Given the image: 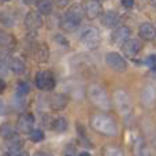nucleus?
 Returning a JSON list of instances; mask_svg holds the SVG:
<instances>
[{
    "instance_id": "obj_16",
    "label": "nucleus",
    "mask_w": 156,
    "mask_h": 156,
    "mask_svg": "<svg viewBox=\"0 0 156 156\" xmlns=\"http://www.w3.org/2000/svg\"><path fill=\"white\" fill-rule=\"evenodd\" d=\"M138 33H140V37L145 41H151L154 40L155 37V27L152 23L149 22H145V23H141L140 29H138Z\"/></svg>"
},
{
    "instance_id": "obj_23",
    "label": "nucleus",
    "mask_w": 156,
    "mask_h": 156,
    "mask_svg": "<svg viewBox=\"0 0 156 156\" xmlns=\"http://www.w3.org/2000/svg\"><path fill=\"white\" fill-rule=\"evenodd\" d=\"M103 155L104 156H125L122 149L116 145H107L103 149Z\"/></svg>"
},
{
    "instance_id": "obj_1",
    "label": "nucleus",
    "mask_w": 156,
    "mask_h": 156,
    "mask_svg": "<svg viewBox=\"0 0 156 156\" xmlns=\"http://www.w3.org/2000/svg\"><path fill=\"white\" fill-rule=\"evenodd\" d=\"M86 93H88V97L92 101V104L96 105L99 110H103V111H110L111 110V107H112V101H111L107 90H105L101 85L92 83V85L88 88Z\"/></svg>"
},
{
    "instance_id": "obj_31",
    "label": "nucleus",
    "mask_w": 156,
    "mask_h": 156,
    "mask_svg": "<svg viewBox=\"0 0 156 156\" xmlns=\"http://www.w3.org/2000/svg\"><path fill=\"white\" fill-rule=\"evenodd\" d=\"M4 112H5V107H4V104H3V101L0 100V115L4 114Z\"/></svg>"
},
{
    "instance_id": "obj_32",
    "label": "nucleus",
    "mask_w": 156,
    "mask_h": 156,
    "mask_svg": "<svg viewBox=\"0 0 156 156\" xmlns=\"http://www.w3.org/2000/svg\"><path fill=\"white\" fill-rule=\"evenodd\" d=\"M34 156H49V155L45 154V152H37V154H34Z\"/></svg>"
},
{
    "instance_id": "obj_15",
    "label": "nucleus",
    "mask_w": 156,
    "mask_h": 156,
    "mask_svg": "<svg viewBox=\"0 0 156 156\" xmlns=\"http://www.w3.org/2000/svg\"><path fill=\"white\" fill-rule=\"evenodd\" d=\"M16 45V40L11 33L0 30V47L5 49H12Z\"/></svg>"
},
{
    "instance_id": "obj_17",
    "label": "nucleus",
    "mask_w": 156,
    "mask_h": 156,
    "mask_svg": "<svg viewBox=\"0 0 156 156\" xmlns=\"http://www.w3.org/2000/svg\"><path fill=\"white\" fill-rule=\"evenodd\" d=\"M119 22H121V18L114 11H108L101 16V23L107 27H116L119 25Z\"/></svg>"
},
{
    "instance_id": "obj_11",
    "label": "nucleus",
    "mask_w": 156,
    "mask_h": 156,
    "mask_svg": "<svg viewBox=\"0 0 156 156\" xmlns=\"http://www.w3.org/2000/svg\"><path fill=\"white\" fill-rule=\"evenodd\" d=\"M83 11H85V15L88 16L89 19H94L101 14L103 11V5L100 2H96V0H90V2H86L85 5H83Z\"/></svg>"
},
{
    "instance_id": "obj_8",
    "label": "nucleus",
    "mask_w": 156,
    "mask_h": 156,
    "mask_svg": "<svg viewBox=\"0 0 156 156\" xmlns=\"http://www.w3.org/2000/svg\"><path fill=\"white\" fill-rule=\"evenodd\" d=\"M130 33H132L130 27H127V26L118 27V29H115L112 32V34H111V41H112V44H115V45L122 47L130 38Z\"/></svg>"
},
{
    "instance_id": "obj_20",
    "label": "nucleus",
    "mask_w": 156,
    "mask_h": 156,
    "mask_svg": "<svg viewBox=\"0 0 156 156\" xmlns=\"http://www.w3.org/2000/svg\"><path fill=\"white\" fill-rule=\"evenodd\" d=\"M8 67H10L11 71H14V73H22V71L25 70V63L23 60L21 59V58H11L10 60H8Z\"/></svg>"
},
{
    "instance_id": "obj_18",
    "label": "nucleus",
    "mask_w": 156,
    "mask_h": 156,
    "mask_svg": "<svg viewBox=\"0 0 156 156\" xmlns=\"http://www.w3.org/2000/svg\"><path fill=\"white\" fill-rule=\"evenodd\" d=\"M155 100V90L152 86H145V88L143 89V92H141V103H143L144 105H151L152 103H154Z\"/></svg>"
},
{
    "instance_id": "obj_14",
    "label": "nucleus",
    "mask_w": 156,
    "mask_h": 156,
    "mask_svg": "<svg viewBox=\"0 0 156 156\" xmlns=\"http://www.w3.org/2000/svg\"><path fill=\"white\" fill-rule=\"evenodd\" d=\"M69 103V99L66 94L63 93H56L52 96L51 101H49V104H51V108L54 111H62L66 108V105H67Z\"/></svg>"
},
{
    "instance_id": "obj_22",
    "label": "nucleus",
    "mask_w": 156,
    "mask_h": 156,
    "mask_svg": "<svg viewBox=\"0 0 156 156\" xmlns=\"http://www.w3.org/2000/svg\"><path fill=\"white\" fill-rule=\"evenodd\" d=\"M67 119L65 118V116H59V118H56L54 121V123H52V129L55 130L56 133H65L66 130H67Z\"/></svg>"
},
{
    "instance_id": "obj_30",
    "label": "nucleus",
    "mask_w": 156,
    "mask_h": 156,
    "mask_svg": "<svg viewBox=\"0 0 156 156\" xmlns=\"http://www.w3.org/2000/svg\"><path fill=\"white\" fill-rule=\"evenodd\" d=\"M4 89H5V82L3 80H0V93L4 92Z\"/></svg>"
},
{
    "instance_id": "obj_10",
    "label": "nucleus",
    "mask_w": 156,
    "mask_h": 156,
    "mask_svg": "<svg viewBox=\"0 0 156 156\" xmlns=\"http://www.w3.org/2000/svg\"><path fill=\"white\" fill-rule=\"evenodd\" d=\"M25 26L29 30H37L43 26V18L37 11H30L25 16Z\"/></svg>"
},
{
    "instance_id": "obj_9",
    "label": "nucleus",
    "mask_w": 156,
    "mask_h": 156,
    "mask_svg": "<svg viewBox=\"0 0 156 156\" xmlns=\"http://www.w3.org/2000/svg\"><path fill=\"white\" fill-rule=\"evenodd\" d=\"M143 48V44H141L140 40L137 38H129L126 43L122 45V52L125 54V56H136L138 52Z\"/></svg>"
},
{
    "instance_id": "obj_6",
    "label": "nucleus",
    "mask_w": 156,
    "mask_h": 156,
    "mask_svg": "<svg viewBox=\"0 0 156 156\" xmlns=\"http://www.w3.org/2000/svg\"><path fill=\"white\" fill-rule=\"evenodd\" d=\"M34 82H36V86H37L40 90H52L55 88V77L51 71H47V70H43V71H38L36 74V78H34Z\"/></svg>"
},
{
    "instance_id": "obj_29",
    "label": "nucleus",
    "mask_w": 156,
    "mask_h": 156,
    "mask_svg": "<svg viewBox=\"0 0 156 156\" xmlns=\"http://www.w3.org/2000/svg\"><path fill=\"white\" fill-rule=\"evenodd\" d=\"M123 7H127V8H132L133 5H134V2H132V0H123V2L121 3Z\"/></svg>"
},
{
    "instance_id": "obj_4",
    "label": "nucleus",
    "mask_w": 156,
    "mask_h": 156,
    "mask_svg": "<svg viewBox=\"0 0 156 156\" xmlns=\"http://www.w3.org/2000/svg\"><path fill=\"white\" fill-rule=\"evenodd\" d=\"M82 21V10L78 5H73L60 21V27L65 32H74Z\"/></svg>"
},
{
    "instance_id": "obj_25",
    "label": "nucleus",
    "mask_w": 156,
    "mask_h": 156,
    "mask_svg": "<svg viewBox=\"0 0 156 156\" xmlns=\"http://www.w3.org/2000/svg\"><path fill=\"white\" fill-rule=\"evenodd\" d=\"M8 143H10V145H8V154H15V152H18L22 148V140L18 137H15V138L12 137Z\"/></svg>"
},
{
    "instance_id": "obj_19",
    "label": "nucleus",
    "mask_w": 156,
    "mask_h": 156,
    "mask_svg": "<svg viewBox=\"0 0 156 156\" xmlns=\"http://www.w3.org/2000/svg\"><path fill=\"white\" fill-rule=\"evenodd\" d=\"M134 156H151L143 138H137V141H134Z\"/></svg>"
},
{
    "instance_id": "obj_28",
    "label": "nucleus",
    "mask_w": 156,
    "mask_h": 156,
    "mask_svg": "<svg viewBox=\"0 0 156 156\" xmlns=\"http://www.w3.org/2000/svg\"><path fill=\"white\" fill-rule=\"evenodd\" d=\"M145 65L148 66V67H151L152 70L155 69V55H154V54L149 55V56H147V59H145Z\"/></svg>"
},
{
    "instance_id": "obj_24",
    "label": "nucleus",
    "mask_w": 156,
    "mask_h": 156,
    "mask_svg": "<svg viewBox=\"0 0 156 156\" xmlns=\"http://www.w3.org/2000/svg\"><path fill=\"white\" fill-rule=\"evenodd\" d=\"M37 8L38 11L37 12L43 14V15H49V14L52 12V3L51 2H38L37 3Z\"/></svg>"
},
{
    "instance_id": "obj_34",
    "label": "nucleus",
    "mask_w": 156,
    "mask_h": 156,
    "mask_svg": "<svg viewBox=\"0 0 156 156\" xmlns=\"http://www.w3.org/2000/svg\"><path fill=\"white\" fill-rule=\"evenodd\" d=\"M80 156H90L88 154V152H82V154H80Z\"/></svg>"
},
{
    "instance_id": "obj_12",
    "label": "nucleus",
    "mask_w": 156,
    "mask_h": 156,
    "mask_svg": "<svg viewBox=\"0 0 156 156\" xmlns=\"http://www.w3.org/2000/svg\"><path fill=\"white\" fill-rule=\"evenodd\" d=\"M33 125H34V118L32 114H22L18 119L16 129L22 133H30L33 130Z\"/></svg>"
},
{
    "instance_id": "obj_26",
    "label": "nucleus",
    "mask_w": 156,
    "mask_h": 156,
    "mask_svg": "<svg viewBox=\"0 0 156 156\" xmlns=\"http://www.w3.org/2000/svg\"><path fill=\"white\" fill-rule=\"evenodd\" d=\"M29 92H30L29 83L25 82V81H21V82L18 83V86H16V96L18 97H25Z\"/></svg>"
},
{
    "instance_id": "obj_5",
    "label": "nucleus",
    "mask_w": 156,
    "mask_h": 156,
    "mask_svg": "<svg viewBox=\"0 0 156 156\" xmlns=\"http://www.w3.org/2000/svg\"><path fill=\"white\" fill-rule=\"evenodd\" d=\"M80 40L86 48L94 49V48H97L100 44V32L96 27H86V29H83V32L81 33Z\"/></svg>"
},
{
    "instance_id": "obj_35",
    "label": "nucleus",
    "mask_w": 156,
    "mask_h": 156,
    "mask_svg": "<svg viewBox=\"0 0 156 156\" xmlns=\"http://www.w3.org/2000/svg\"><path fill=\"white\" fill-rule=\"evenodd\" d=\"M67 156H70V155H67Z\"/></svg>"
},
{
    "instance_id": "obj_2",
    "label": "nucleus",
    "mask_w": 156,
    "mask_h": 156,
    "mask_svg": "<svg viewBox=\"0 0 156 156\" xmlns=\"http://www.w3.org/2000/svg\"><path fill=\"white\" fill-rule=\"evenodd\" d=\"M90 125L97 133L100 134L108 136V137H114L118 134V126L114 122L112 118L104 114H94L90 118Z\"/></svg>"
},
{
    "instance_id": "obj_33",
    "label": "nucleus",
    "mask_w": 156,
    "mask_h": 156,
    "mask_svg": "<svg viewBox=\"0 0 156 156\" xmlns=\"http://www.w3.org/2000/svg\"><path fill=\"white\" fill-rule=\"evenodd\" d=\"M15 156H29V154L27 152H21V154H16Z\"/></svg>"
},
{
    "instance_id": "obj_21",
    "label": "nucleus",
    "mask_w": 156,
    "mask_h": 156,
    "mask_svg": "<svg viewBox=\"0 0 156 156\" xmlns=\"http://www.w3.org/2000/svg\"><path fill=\"white\" fill-rule=\"evenodd\" d=\"M15 136V129L12 125L10 123H3L0 125V137L5 138V140H11Z\"/></svg>"
},
{
    "instance_id": "obj_13",
    "label": "nucleus",
    "mask_w": 156,
    "mask_h": 156,
    "mask_svg": "<svg viewBox=\"0 0 156 156\" xmlns=\"http://www.w3.org/2000/svg\"><path fill=\"white\" fill-rule=\"evenodd\" d=\"M32 54L36 60H38V62H45L49 56V49L44 43H37L33 45Z\"/></svg>"
},
{
    "instance_id": "obj_3",
    "label": "nucleus",
    "mask_w": 156,
    "mask_h": 156,
    "mask_svg": "<svg viewBox=\"0 0 156 156\" xmlns=\"http://www.w3.org/2000/svg\"><path fill=\"white\" fill-rule=\"evenodd\" d=\"M114 105L121 116L129 118L133 112V103L130 99L129 93L125 92L123 89H118L114 93Z\"/></svg>"
},
{
    "instance_id": "obj_7",
    "label": "nucleus",
    "mask_w": 156,
    "mask_h": 156,
    "mask_svg": "<svg viewBox=\"0 0 156 156\" xmlns=\"http://www.w3.org/2000/svg\"><path fill=\"white\" fill-rule=\"evenodd\" d=\"M105 63H107L112 70L119 71V73H122V71H125L127 69V63H126V60H125V58L122 56V55L116 54V52H110V54H107V56H105Z\"/></svg>"
},
{
    "instance_id": "obj_27",
    "label": "nucleus",
    "mask_w": 156,
    "mask_h": 156,
    "mask_svg": "<svg viewBox=\"0 0 156 156\" xmlns=\"http://www.w3.org/2000/svg\"><path fill=\"white\" fill-rule=\"evenodd\" d=\"M29 134H30V140H32L33 143H40V141L44 140V133H43V130H40V129H33Z\"/></svg>"
}]
</instances>
